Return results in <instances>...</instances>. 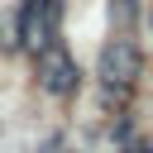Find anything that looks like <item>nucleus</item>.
<instances>
[{
	"label": "nucleus",
	"instance_id": "f257e3e1",
	"mask_svg": "<svg viewBox=\"0 0 153 153\" xmlns=\"http://www.w3.org/2000/svg\"><path fill=\"white\" fill-rule=\"evenodd\" d=\"M139 76H143V48H139L129 33L105 38V48H100V57H96V86H100V100H105V105H124V100L134 96Z\"/></svg>",
	"mask_w": 153,
	"mask_h": 153
},
{
	"label": "nucleus",
	"instance_id": "f03ea898",
	"mask_svg": "<svg viewBox=\"0 0 153 153\" xmlns=\"http://www.w3.org/2000/svg\"><path fill=\"white\" fill-rule=\"evenodd\" d=\"M62 14H67V0H14V48L29 57L53 48Z\"/></svg>",
	"mask_w": 153,
	"mask_h": 153
},
{
	"label": "nucleus",
	"instance_id": "7ed1b4c3",
	"mask_svg": "<svg viewBox=\"0 0 153 153\" xmlns=\"http://www.w3.org/2000/svg\"><path fill=\"white\" fill-rule=\"evenodd\" d=\"M33 76H38V91L53 96V100L76 96V86H81V67H76V57H72V48H67L62 38L33 57Z\"/></svg>",
	"mask_w": 153,
	"mask_h": 153
},
{
	"label": "nucleus",
	"instance_id": "20e7f679",
	"mask_svg": "<svg viewBox=\"0 0 153 153\" xmlns=\"http://www.w3.org/2000/svg\"><path fill=\"white\" fill-rule=\"evenodd\" d=\"M134 19H139V0H110V24H115V33H124Z\"/></svg>",
	"mask_w": 153,
	"mask_h": 153
},
{
	"label": "nucleus",
	"instance_id": "39448f33",
	"mask_svg": "<svg viewBox=\"0 0 153 153\" xmlns=\"http://www.w3.org/2000/svg\"><path fill=\"white\" fill-rule=\"evenodd\" d=\"M120 153H153V143H143V139H129V143H120Z\"/></svg>",
	"mask_w": 153,
	"mask_h": 153
},
{
	"label": "nucleus",
	"instance_id": "423d86ee",
	"mask_svg": "<svg viewBox=\"0 0 153 153\" xmlns=\"http://www.w3.org/2000/svg\"><path fill=\"white\" fill-rule=\"evenodd\" d=\"M148 29H153V5H148Z\"/></svg>",
	"mask_w": 153,
	"mask_h": 153
}]
</instances>
